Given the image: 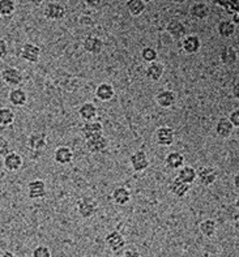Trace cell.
<instances>
[{"instance_id":"obj_1","label":"cell","mask_w":239,"mask_h":257,"mask_svg":"<svg viewBox=\"0 0 239 257\" xmlns=\"http://www.w3.org/2000/svg\"><path fill=\"white\" fill-rule=\"evenodd\" d=\"M76 212L82 219H89L97 214L98 206L94 200L89 197H81L76 201Z\"/></svg>"},{"instance_id":"obj_2","label":"cell","mask_w":239,"mask_h":257,"mask_svg":"<svg viewBox=\"0 0 239 257\" xmlns=\"http://www.w3.org/2000/svg\"><path fill=\"white\" fill-rule=\"evenodd\" d=\"M27 192H28V197H29L30 200L43 199V197L47 195L46 183L41 179L32 180V182L28 183Z\"/></svg>"},{"instance_id":"obj_3","label":"cell","mask_w":239,"mask_h":257,"mask_svg":"<svg viewBox=\"0 0 239 257\" xmlns=\"http://www.w3.org/2000/svg\"><path fill=\"white\" fill-rule=\"evenodd\" d=\"M130 163L135 173H143L149 167V158L144 150H136L130 157Z\"/></svg>"},{"instance_id":"obj_4","label":"cell","mask_w":239,"mask_h":257,"mask_svg":"<svg viewBox=\"0 0 239 257\" xmlns=\"http://www.w3.org/2000/svg\"><path fill=\"white\" fill-rule=\"evenodd\" d=\"M66 7L63 4L58 3V2H50L45 7V11H43V15L47 20H51V21H58V20H62L63 17L66 16Z\"/></svg>"},{"instance_id":"obj_5","label":"cell","mask_w":239,"mask_h":257,"mask_svg":"<svg viewBox=\"0 0 239 257\" xmlns=\"http://www.w3.org/2000/svg\"><path fill=\"white\" fill-rule=\"evenodd\" d=\"M156 141L160 147H171L175 141V132L171 127L162 125L156 131Z\"/></svg>"},{"instance_id":"obj_6","label":"cell","mask_w":239,"mask_h":257,"mask_svg":"<svg viewBox=\"0 0 239 257\" xmlns=\"http://www.w3.org/2000/svg\"><path fill=\"white\" fill-rule=\"evenodd\" d=\"M2 80H3L7 85L12 86V88H17L19 85L23 84L24 76L17 68L8 67V68L2 71Z\"/></svg>"},{"instance_id":"obj_7","label":"cell","mask_w":239,"mask_h":257,"mask_svg":"<svg viewBox=\"0 0 239 257\" xmlns=\"http://www.w3.org/2000/svg\"><path fill=\"white\" fill-rule=\"evenodd\" d=\"M20 56L28 63H37L41 58V49L40 46L34 45V43H24L20 50Z\"/></svg>"},{"instance_id":"obj_8","label":"cell","mask_w":239,"mask_h":257,"mask_svg":"<svg viewBox=\"0 0 239 257\" xmlns=\"http://www.w3.org/2000/svg\"><path fill=\"white\" fill-rule=\"evenodd\" d=\"M196 179L201 186L209 187L217 180V171L210 166L200 167L196 171Z\"/></svg>"},{"instance_id":"obj_9","label":"cell","mask_w":239,"mask_h":257,"mask_svg":"<svg viewBox=\"0 0 239 257\" xmlns=\"http://www.w3.org/2000/svg\"><path fill=\"white\" fill-rule=\"evenodd\" d=\"M28 148L32 152H42L46 149L47 147V135L43 132H38V134H32L27 140Z\"/></svg>"},{"instance_id":"obj_10","label":"cell","mask_w":239,"mask_h":257,"mask_svg":"<svg viewBox=\"0 0 239 257\" xmlns=\"http://www.w3.org/2000/svg\"><path fill=\"white\" fill-rule=\"evenodd\" d=\"M105 243L112 252H118L126 245V239L122 235V232L114 230V231H110L106 235Z\"/></svg>"},{"instance_id":"obj_11","label":"cell","mask_w":239,"mask_h":257,"mask_svg":"<svg viewBox=\"0 0 239 257\" xmlns=\"http://www.w3.org/2000/svg\"><path fill=\"white\" fill-rule=\"evenodd\" d=\"M85 147H86V149H88L89 152L93 154L102 153V152L107 149V147H108L107 139H106L103 135H101V136L92 137V139H88V140H85Z\"/></svg>"},{"instance_id":"obj_12","label":"cell","mask_w":239,"mask_h":257,"mask_svg":"<svg viewBox=\"0 0 239 257\" xmlns=\"http://www.w3.org/2000/svg\"><path fill=\"white\" fill-rule=\"evenodd\" d=\"M23 163V157L20 154L16 153V152H10L7 156L4 157L3 166L10 173H16V171H19L21 169Z\"/></svg>"},{"instance_id":"obj_13","label":"cell","mask_w":239,"mask_h":257,"mask_svg":"<svg viewBox=\"0 0 239 257\" xmlns=\"http://www.w3.org/2000/svg\"><path fill=\"white\" fill-rule=\"evenodd\" d=\"M182 49L187 55L197 54L201 49V39L199 38V36H193V34L186 36L182 39Z\"/></svg>"},{"instance_id":"obj_14","label":"cell","mask_w":239,"mask_h":257,"mask_svg":"<svg viewBox=\"0 0 239 257\" xmlns=\"http://www.w3.org/2000/svg\"><path fill=\"white\" fill-rule=\"evenodd\" d=\"M81 132L84 139L88 140V139H92V137L101 136L102 132H103V125H102L101 121L98 120L85 121L84 125L81 127Z\"/></svg>"},{"instance_id":"obj_15","label":"cell","mask_w":239,"mask_h":257,"mask_svg":"<svg viewBox=\"0 0 239 257\" xmlns=\"http://www.w3.org/2000/svg\"><path fill=\"white\" fill-rule=\"evenodd\" d=\"M82 46H84V50L92 55H98L101 54L102 50H103V41H102L99 37L95 36H89L84 39L82 42Z\"/></svg>"},{"instance_id":"obj_16","label":"cell","mask_w":239,"mask_h":257,"mask_svg":"<svg viewBox=\"0 0 239 257\" xmlns=\"http://www.w3.org/2000/svg\"><path fill=\"white\" fill-rule=\"evenodd\" d=\"M175 101H177V95L173 90H169V89L158 91L156 95V102L162 108H170L175 103Z\"/></svg>"},{"instance_id":"obj_17","label":"cell","mask_w":239,"mask_h":257,"mask_svg":"<svg viewBox=\"0 0 239 257\" xmlns=\"http://www.w3.org/2000/svg\"><path fill=\"white\" fill-rule=\"evenodd\" d=\"M54 160L58 165H62V166H66L72 163L73 161V152L69 149L68 147H59L56 148L55 152H54Z\"/></svg>"},{"instance_id":"obj_18","label":"cell","mask_w":239,"mask_h":257,"mask_svg":"<svg viewBox=\"0 0 239 257\" xmlns=\"http://www.w3.org/2000/svg\"><path fill=\"white\" fill-rule=\"evenodd\" d=\"M165 72V67L162 63L154 62L151 63V64H148L147 69H145V76L149 81L152 82H157L160 81L161 77L164 76Z\"/></svg>"},{"instance_id":"obj_19","label":"cell","mask_w":239,"mask_h":257,"mask_svg":"<svg viewBox=\"0 0 239 257\" xmlns=\"http://www.w3.org/2000/svg\"><path fill=\"white\" fill-rule=\"evenodd\" d=\"M166 32L175 39H183L186 37V26L179 20H170L166 24Z\"/></svg>"},{"instance_id":"obj_20","label":"cell","mask_w":239,"mask_h":257,"mask_svg":"<svg viewBox=\"0 0 239 257\" xmlns=\"http://www.w3.org/2000/svg\"><path fill=\"white\" fill-rule=\"evenodd\" d=\"M79 115L84 121L95 120V117L98 115V108L92 102H85L79 107Z\"/></svg>"},{"instance_id":"obj_21","label":"cell","mask_w":239,"mask_h":257,"mask_svg":"<svg viewBox=\"0 0 239 257\" xmlns=\"http://www.w3.org/2000/svg\"><path fill=\"white\" fill-rule=\"evenodd\" d=\"M115 90L114 86L108 82H102L95 89V97L102 102H110L114 98Z\"/></svg>"},{"instance_id":"obj_22","label":"cell","mask_w":239,"mask_h":257,"mask_svg":"<svg viewBox=\"0 0 239 257\" xmlns=\"http://www.w3.org/2000/svg\"><path fill=\"white\" fill-rule=\"evenodd\" d=\"M165 166L170 170H179L184 166V156L179 152H170L165 157Z\"/></svg>"},{"instance_id":"obj_23","label":"cell","mask_w":239,"mask_h":257,"mask_svg":"<svg viewBox=\"0 0 239 257\" xmlns=\"http://www.w3.org/2000/svg\"><path fill=\"white\" fill-rule=\"evenodd\" d=\"M8 101L14 106H16V107H23L28 102L27 91L20 88H14L10 91V94H8Z\"/></svg>"},{"instance_id":"obj_24","label":"cell","mask_w":239,"mask_h":257,"mask_svg":"<svg viewBox=\"0 0 239 257\" xmlns=\"http://www.w3.org/2000/svg\"><path fill=\"white\" fill-rule=\"evenodd\" d=\"M214 131L221 139H229L232 132H234V127H232L227 117H219L218 121L216 123Z\"/></svg>"},{"instance_id":"obj_25","label":"cell","mask_w":239,"mask_h":257,"mask_svg":"<svg viewBox=\"0 0 239 257\" xmlns=\"http://www.w3.org/2000/svg\"><path fill=\"white\" fill-rule=\"evenodd\" d=\"M177 179L184 183V184L192 186L195 180H196V170L193 169L192 166H183L178 171Z\"/></svg>"},{"instance_id":"obj_26","label":"cell","mask_w":239,"mask_h":257,"mask_svg":"<svg viewBox=\"0 0 239 257\" xmlns=\"http://www.w3.org/2000/svg\"><path fill=\"white\" fill-rule=\"evenodd\" d=\"M111 197L115 204H118V205H127L128 202L131 201V192L126 187H116L112 191Z\"/></svg>"},{"instance_id":"obj_27","label":"cell","mask_w":239,"mask_h":257,"mask_svg":"<svg viewBox=\"0 0 239 257\" xmlns=\"http://www.w3.org/2000/svg\"><path fill=\"white\" fill-rule=\"evenodd\" d=\"M190 189H191V186L184 184V183H182L180 180H178L177 178H174L173 182L169 184V191H170L175 197H178V199L184 197L187 193L190 192Z\"/></svg>"},{"instance_id":"obj_28","label":"cell","mask_w":239,"mask_h":257,"mask_svg":"<svg viewBox=\"0 0 239 257\" xmlns=\"http://www.w3.org/2000/svg\"><path fill=\"white\" fill-rule=\"evenodd\" d=\"M219 59H221L222 64L234 65L236 63V60H238V52H236V50L232 46H227V47L221 50V52H219Z\"/></svg>"},{"instance_id":"obj_29","label":"cell","mask_w":239,"mask_h":257,"mask_svg":"<svg viewBox=\"0 0 239 257\" xmlns=\"http://www.w3.org/2000/svg\"><path fill=\"white\" fill-rule=\"evenodd\" d=\"M199 230L205 238H213L217 232V222L210 218L204 219V221H201L199 223Z\"/></svg>"},{"instance_id":"obj_30","label":"cell","mask_w":239,"mask_h":257,"mask_svg":"<svg viewBox=\"0 0 239 257\" xmlns=\"http://www.w3.org/2000/svg\"><path fill=\"white\" fill-rule=\"evenodd\" d=\"M217 33L222 38H230L235 34V25L230 20H222L217 25Z\"/></svg>"},{"instance_id":"obj_31","label":"cell","mask_w":239,"mask_h":257,"mask_svg":"<svg viewBox=\"0 0 239 257\" xmlns=\"http://www.w3.org/2000/svg\"><path fill=\"white\" fill-rule=\"evenodd\" d=\"M191 15L196 20H205L206 17L209 16V7L204 2L195 3L191 8Z\"/></svg>"},{"instance_id":"obj_32","label":"cell","mask_w":239,"mask_h":257,"mask_svg":"<svg viewBox=\"0 0 239 257\" xmlns=\"http://www.w3.org/2000/svg\"><path fill=\"white\" fill-rule=\"evenodd\" d=\"M127 10L131 16L138 17L147 10V2L144 0H128Z\"/></svg>"},{"instance_id":"obj_33","label":"cell","mask_w":239,"mask_h":257,"mask_svg":"<svg viewBox=\"0 0 239 257\" xmlns=\"http://www.w3.org/2000/svg\"><path fill=\"white\" fill-rule=\"evenodd\" d=\"M16 115L10 107H2L0 108V125L2 127H8L11 124H14Z\"/></svg>"},{"instance_id":"obj_34","label":"cell","mask_w":239,"mask_h":257,"mask_svg":"<svg viewBox=\"0 0 239 257\" xmlns=\"http://www.w3.org/2000/svg\"><path fill=\"white\" fill-rule=\"evenodd\" d=\"M16 11V2L14 0H0V16L10 17Z\"/></svg>"},{"instance_id":"obj_35","label":"cell","mask_w":239,"mask_h":257,"mask_svg":"<svg viewBox=\"0 0 239 257\" xmlns=\"http://www.w3.org/2000/svg\"><path fill=\"white\" fill-rule=\"evenodd\" d=\"M141 58L143 60L147 63H154L157 62V58H158V54L157 51L153 49V47H144V49L141 50Z\"/></svg>"},{"instance_id":"obj_36","label":"cell","mask_w":239,"mask_h":257,"mask_svg":"<svg viewBox=\"0 0 239 257\" xmlns=\"http://www.w3.org/2000/svg\"><path fill=\"white\" fill-rule=\"evenodd\" d=\"M33 257H51V251L50 248L46 247V245H37L33 249V253H32Z\"/></svg>"},{"instance_id":"obj_37","label":"cell","mask_w":239,"mask_h":257,"mask_svg":"<svg viewBox=\"0 0 239 257\" xmlns=\"http://www.w3.org/2000/svg\"><path fill=\"white\" fill-rule=\"evenodd\" d=\"M216 4L223 6V8L229 13H231V15L238 13V3L236 2H216Z\"/></svg>"},{"instance_id":"obj_38","label":"cell","mask_w":239,"mask_h":257,"mask_svg":"<svg viewBox=\"0 0 239 257\" xmlns=\"http://www.w3.org/2000/svg\"><path fill=\"white\" fill-rule=\"evenodd\" d=\"M11 152V145L8 140L4 137H0V157H6Z\"/></svg>"},{"instance_id":"obj_39","label":"cell","mask_w":239,"mask_h":257,"mask_svg":"<svg viewBox=\"0 0 239 257\" xmlns=\"http://www.w3.org/2000/svg\"><path fill=\"white\" fill-rule=\"evenodd\" d=\"M229 121L231 123V125L234 128H238L239 127V111L238 110H234L231 111V114L229 115Z\"/></svg>"},{"instance_id":"obj_40","label":"cell","mask_w":239,"mask_h":257,"mask_svg":"<svg viewBox=\"0 0 239 257\" xmlns=\"http://www.w3.org/2000/svg\"><path fill=\"white\" fill-rule=\"evenodd\" d=\"M8 55V46L4 39H0V60H3Z\"/></svg>"},{"instance_id":"obj_41","label":"cell","mask_w":239,"mask_h":257,"mask_svg":"<svg viewBox=\"0 0 239 257\" xmlns=\"http://www.w3.org/2000/svg\"><path fill=\"white\" fill-rule=\"evenodd\" d=\"M123 257H141V253L136 249V248H131V249H127V251L123 253Z\"/></svg>"},{"instance_id":"obj_42","label":"cell","mask_w":239,"mask_h":257,"mask_svg":"<svg viewBox=\"0 0 239 257\" xmlns=\"http://www.w3.org/2000/svg\"><path fill=\"white\" fill-rule=\"evenodd\" d=\"M0 257H17L16 254L14 253V252H10V251H7V252H4L3 254H2V256Z\"/></svg>"},{"instance_id":"obj_43","label":"cell","mask_w":239,"mask_h":257,"mask_svg":"<svg viewBox=\"0 0 239 257\" xmlns=\"http://www.w3.org/2000/svg\"><path fill=\"white\" fill-rule=\"evenodd\" d=\"M234 25H238V13H235V15H232V21H231Z\"/></svg>"},{"instance_id":"obj_44","label":"cell","mask_w":239,"mask_h":257,"mask_svg":"<svg viewBox=\"0 0 239 257\" xmlns=\"http://www.w3.org/2000/svg\"><path fill=\"white\" fill-rule=\"evenodd\" d=\"M238 178H239V176L235 175V187H236V189H238Z\"/></svg>"}]
</instances>
